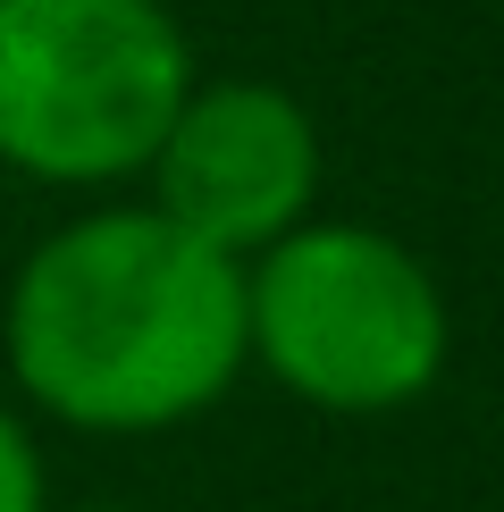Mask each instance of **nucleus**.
<instances>
[{"label":"nucleus","mask_w":504,"mask_h":512,"mask_svg":"<svg viewBox=\"0 0 504 512\" xmlns=\"http://www.w3.org/2000/svg\"><path fill=\"white\" fill-rule=\"evenodd\" d=\"M0 361L26 412L76 437H160L252 370L244 261L194 244L152 202L51 227L0 294Z\"/></svg>","instance_id":"nucleus-1"},{"label":"nucleus","mask_w":504,"mask_h":512,"mask_svg":"<svg viewBox=\"0 0 504 512\" xmlns=\"http://www.w3.org/2000/svg\"><path fill=\"white\" fill-rule=\"evenodd\" d=\"M454 311L437 269L370 219H303L244 261V361L336 420L404 412L446 378Z\"/></svg>","instance_id":"nucleus-2"},{"label":"nucleus","mask_w":504,"mask_h":512,"mask_svg":"<svg viewBox=\"0 0 504 512\" xmlns=\"http://www.w3.org/2000/svg\"><path fill=\"white\" fill-rule=\"evenodd\" d=\"M194 76L168 0H0V168L51 194L135 185Z\"/></svg>","instance_id":"nucleus-3"},{"label":"nucleus","mask_w":504,"mask_h":512,"mask_svg":"<svg viewBox=\"0 0 504 512\" xmlns=\"http://www.w3.org/2000/svg\"><path fill=\"white\" fill-rule=\"evenodd\" d=\"M143 185L168 227L227 261H252L320 219V126L269 76H194Z\"/></svg>","instance_id":"nucleus-4"},{"label":"nucleus","mask_w":504,"mask_h":512,"mask_svg":"<svg viewBox=\"0 0 504 512\" xmlns=\"http://www.w3.org/2000/svg\"><path fill=\"white\" fill-rule=\"evenodd\" d=\"M0 512H51V471H42L34 420L0 395Z\"/></svg>","instance_id":"nucleus-5"},{"label":"nucleus","mask_w":504,"mask_h":512,"mask_svg":"<svg viewBox=\"0 0 504 512\" xmlns=\"http://www.w3.org/2000/svg\"><path fill=\"white\" fill-rule=\"evenodd\" d=\"M76 512H143V504H76Z\"/></svg>","instance_id":"nucleus-6"}]
</instances>
